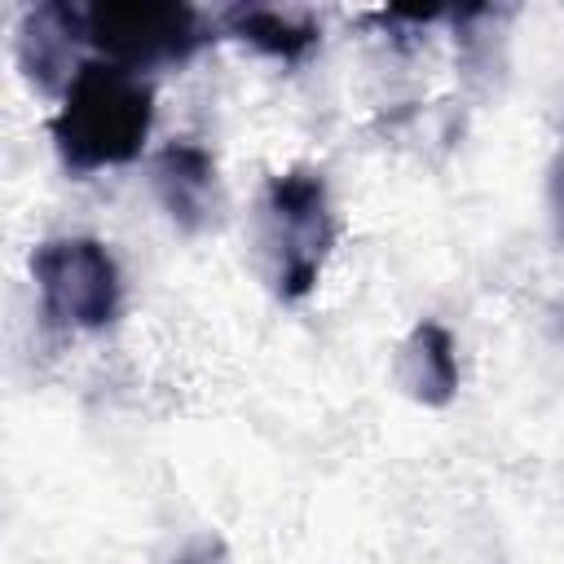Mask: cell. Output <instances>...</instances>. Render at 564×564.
Wrapping results in <instances>:
<instances>
[{"label":"cell","instance_id":"1","mask_svg":"<svg viewBox=\"0 0 564 564\" xmlns=\"http://www.w3.org/2000/svg\"><path fill=\"white\" fill-rule=\"evenodd\" d=\"M154 93L150 84L115 62H84L48 132L70 172H97L132 163L150 137Z\"/></svg>","mask_w":564,"mask_h":564},{"label":"cell","instance_id":"5","mask_svg":"<svg viewBox=\"0 0 564 564\" xmlns=\"http://www.w3.org/2000/svg\"><path fill=\"white\" fill-rule=\"evenodd\" d=\"M150 185L181 234H203L220 216L216 159L194 141H167L150 163Z\"/></svg>","mask_w":564,"mask_h":564},{"label":"cell","instance_id":"8","mask_svg":"<svg viewBox=\"0 0 564 564\" xmlns=\"http://www.w3.org/2000/svg\"><path fill=\"white\" fill-rule=\"evenodd\" d=\"M167 564H234V555L225 551L220 538H194V542H185Z\"/></svg>","mask_w":564,"mask_h":564},{"label":"cell","instance_id":"6","mask_svg":"<svg viewBox=\"0 0 564 564\" xmlns=\"http://www.w3.org/2000/svg\"><path fill=\"white\" fill-rule=\"evenodd\" d=\"M397 383L419 405H449L458 392V348L441 322H419L397 352Z\"/></svg>","mask_w":564,"mask_h":564},{"label":"cell","instance_id":"4","mask_svg":"<svg viewBox=\"0 0 564 564\" xmlns=\"http://www.w3.org/2000/svg\"><path fill=\"white\" fill-rule=\"evenodd\" d=\"M84 40L106 53V62L128 66L141 75V66L159 62H185L207 35L189 4L172 0H128V4H88L79 9Z\"/></svg>","mask_w":564,"mask_h":564},{"label":"cell","instance_id":"7","mask_svg":"<svg viewBox=\"0 0 564 564\" xmlns=\"http://www.w3.org/2000/svg\"><path fill=\"white\" fill-rule=\"evenodd\" d=\"M225 22H229V31L238 40L256 44L260 53H269L278 62H300L317 44V35H322V26L308 13H300V9H269V4L229 9Z\"/></svg>","mask_w":564,"mask_h":564},{"label":"cell","instance_id":"3","mask_svg":"<svg viewBox=\"0 0 564 564\" xmlns=\"http://www.w3.org/2000/svg\"><path fill=\"white\" fill-rule=\"evenodd\" d=\"M31 278L44 304V317L66 330H101L119 317L123 278L115 256L84 234L48 238L31 251Z\"/></svg>","mask_w":564,"mask_h":564},{"label":"cell","instance_id":"2","mask_svg":"<svg viewBox=\"0 0 564 564\" xmlns=\"http://www.w3.org/2000/svg\"><path fill=\"white\" fill-rule=\"evenodd\" d=\"M335 234L339 225L322 172L291 167L269 176L256 207V247H260V269L282 300H304L317 286Z\"/></svg>","mask_w":564,"mask_h":564},{"label":"cell","instance_id":"9","mask_svg":"<svg viewBox=\"0 0 564 564\" xmlns=\"http://www.w3.org/2000/svg\"><path fill=\"white\" fill-rule=\"evenodd\" d=\"M551 212H555V229L564 238V145H560V154L551 163Z\"/></svg>","mask_w":564,"mask_h":564}]
</instances>
